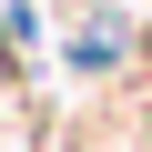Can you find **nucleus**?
<instances>
[{
    "mask_svg": "<svg viewBox=\"0 0 152 152\" xmlns=\"http://www.w3.org/2000/svg\"><path fill=\"white\" fill-rule=\"evenodd\" d=\"M61 61H71V71H122V61H132V20H122V10H81Z\"/></svg>",
    "mask_w": 152,
    "mask_h": 152,
    "instance_id": "1",
    "label": "nucleus"
}]
</instances>
